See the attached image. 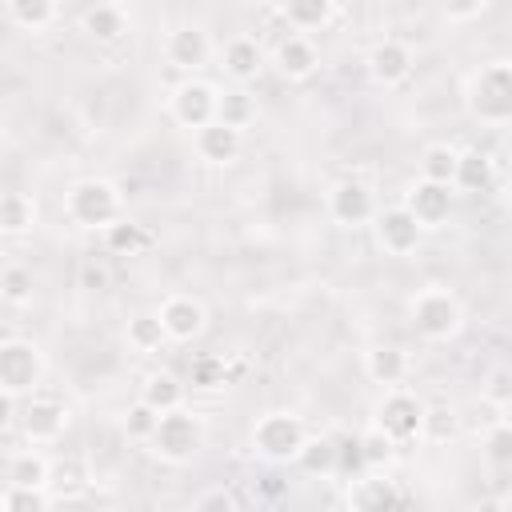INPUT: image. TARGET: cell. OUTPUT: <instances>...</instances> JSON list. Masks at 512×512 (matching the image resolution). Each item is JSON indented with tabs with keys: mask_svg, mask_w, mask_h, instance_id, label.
<instances>
[{
	"mask_svg": "<svg viewBox=\"0 0 512 512\" xmlns=\"http://www.w3.org/2000/svg\"><path fill=\"white\" fill-rule=\"evenodd\" d=\"M484 8H488V0H440V12H444L448 20H456V24L476 20Z\"/></svg>",
	"mask_w": 512,
	"mask_h": 512,
	"instance_id": "ab89813d",
	"label": "cell"
},
{
	"mask_svg": "<svg viewBox=\"0 0 512 512\" xmlns=\"http://www.w3.org/2000/svg\"><path fill=\"white\" fill-rule=\"evenodd\" d=\"M220 60H224V72H228L236 84H248V80H256L260 68H264V48H260L252 36H232V40L224 44Z\"/></svg>",
	"mask_w": 512,
	"mask_h": 512,
	"instance_id": "ac0fdd59",
	"label": "cell"
},
{
	"mask_svg": "<svg viewBox=\"0 0 512 512\" xmlns=\"http://www.w3.org/2000/svg\"><path fill=\"white\" fill-rule=\"evenodd\" d=\"M456 160L460 152L448 148V144H428L420 152V176L424 180H436V184H452L456 180Z\"/></svg>",
	"mask_w": 512,
	"mask_h": 512,
	"instance_id": "1f68e13d",
	"label": "cell"
},
{
	"mask_svg": "<svg viewBox=\"0 0 512 512\" xmlns=\"http://www.w3.org/2000/svg\"><path fill=\"white\" fill-rule=\"evenodd\" d=\"M104 244H108L112 256H136V252H144L152 244V232L144 224H136V220H116V224L104 228Z\"/></svg>",
	"mask_w": 512,
	"mask_h": 512,
	"instance_id": "f546056e",
	"label": "cell"
},
{
	"mask_svg": "<svg viewBox=\"0 0 512 512\" xmlns=\"http://www.w3.org/2000/svg\"><path fill=\"white\" fill-rule=\"evenodd\" d=\"M332 8H336V0H280V16H284L296 32L324 28V24L332 20Z\"/></svg>",
	"mask_w": 512,
	"mask_h": 512,
	"instance_id": "83f0119b",
	"label": "cell"
},
{
	"mask_svg": "<svg viewBox=\"0 0 512 512\" xmlns=\"http://www.w3.org/2000/svg\"><path fill=\"white\" fill-rule=\"evenodd\" d=\"M52 504L48 488H32V484H4L0 492V512H44Z\"/></svg>",
	"mask_w": 512,
	"mask_h": 512,
	"instance_id": "d6a6232c",
	"label": "cell"
},
{
	"mask_svg": "<svg viewBox=\"0 0 512 512\" xmlns=\"http://www.w3.org/2000/svg\"><path fill=\"white\" fill-rule=\"evenodd\" d=\"M44 380V352L32 340L20 336H4L0 340V388L12 400H24L40 388Z\"/></svg>",
	"mask_w": 512,
	"mask_h": 512,
	"instance_id": "5b68a950",
	"label": "cell"
},
{
	"mask_svg": "<svg viewBox=\"0 0 512 512\" xmlns=\"http://www.w3.org/2000/svg\"><path fill=\"white\" fill-rule=\"evenodd\" d=\"M192 148H196V156H200L204 164L224 168V164H232V160L240 156V148H244V128H232V124H224V120H212V124H204V128L192 132Z\"/></svg>",
	"mask_w": 512,
	"mask_h": 512,
	"instance_id": "2e32d148",
	"label": "cell"
},
{
	"mask_svg": "<svg viewBox=\"0 0 512 512\" xmlns=\"http://www.w3.org/2000/svg\"><path fill=\"white\" fill-rule=\"evenodd\" d=\"M360 468H368V460H364V448H360V436L352 440H340V472H348V476H356Z\"/></svg>",
	"mask_w": 512,
	"mask_h": 512,
	"instance_id": "b9f144b4",
	"label": "cell"
},
{
	"mask_svg": "<svg viewBox=\"0 0 512 512\" xmlns=\"http://www.w3.org/2000/svg\"><path fill=\"white\" fill-rule=\"evenodd\" d=\"M192 384L196 388H220V384H228V364L220 356H196L192 360Z\"/></svg>",
	"mask_w": 512,
	"mask_h": 512,
	"instance_id": "f35d334b",
	"label": "cell"
},
{
	"mask_svg": "<svg viewBox=\"0 0 512 512\" xmlns=\"http://www.w3.org/2000/svg\"><path fill=\"white\" fill-rule=\"evenodd\" d=\"M160 52H164V64H168L172 72L192 76V72H200V68L208 64V56H212V40H208L204 28H196V24H180V28H172V32L164 36Z\"/></svg>",
	"mask_w": 512,
	"mask_h": 512,
	"instance_id": "7c38bea8",
	"label": "cell"
},
{
	"mask_svg": "<svg viewBox=\"0 0 512 512\" xmlns=\"http://www.w3.org/2000/svg\"><path fill=\"white\" fill-rule=\"evenodd\" d=\"M0 296H4V304H12V308L28 304V300H32V268H24V264H4V272H0Z\"/></svg>",
	"mask_w": 512,
	"mask_h": 512,
	"instance_id": "e575fe53",
	"label": "cell"
},
{
	"mask_svg": "<svg viewBox=\"0 0 512 512\" xmlns=\"http://www.w3.org/2000/svg\"><path fill=\"white\" fill-rule=\"evenodd\" d=\"M424 224L404 208V204H392V208H380L376 220H372V236H376V248L388 252V256H412L424 240Z\"/></svg>",
	"mask_w": 512,
	"mask_h": 512,
	"instance_id": "9c48e42d",
	"label": "cell"
},
{
	"mask_svg": "<svg viewBox=\"0 0 512 512\" xmlns=\"http://www.w3.org/2000/svg\"><path fill=\"white\" fill-rule=\"evenodd\" d=\"M284 488H288V484H284V480H276V476H268V480L260 484V492H264L268 500H276V496H284Z\"/></svg>",
	"mask_w": 512,
	"mask_h": 512,
	"instance_id": "f6af8a7d",
	"label": "cell"
},
{
	"mask_svg": "<svg viewBox=\"0 0 512 512\" xmlns=\"http://www.w3.org/2000/svg\"><path fill=\"white\" fill-rule=\"evenodd\" d=\"M4 8H8V20L24 32H44L60 12L56 0H4Z\"/></svg>",
	"mask_w": 512,
	"mask_h": 512,
	"instance_id": "f1b7e54d",
	"label": "cell"
},
{
	"mask_svg": "<svg viewBox=\"0 0 512 512\" xmlns=\"http://www.w3.org/2000/svg\"><path fill=\"white\" fill-rule=\"evenodd\" d=\"M424 420H428V404L416 392H408V388L396 384V388H384L372 424L384 428L396 444H412V440L424 436Z\"/></svg>",
	"mask_w": 512,
	"mask_h": 512,
	"instance_id": "52a82bcc",
	"label": "cell"
},
{
	"mask_svg": "<svg viewBox=\"0 0 512 512\" xmlns=\"http://www.w3.org/2000/svg\"><path fill=\"white\" fill-rule=\"evenodd\" d=\"M80 280H84V288H108V272H104L100 264H88V268L80 272Z\"/></svg>",
	"mask_w": 512,
	"mask_h": 512,
	"instance_id": "ee69618b",
	"label": "cell"
},
{
	"mask_svg": "<svg viewBox=\"0 0 512 512\" xmlns=\"http://www.w3.org/2000/svg\"><path fill=\"white\" fill-rule=\"evenodd\" d=\"M484 460L496 468H512V420H496L484 432Z\"/></svg>",
	"mask_w": 512,
	"mask_h": 512,
	"instance_id": "8d00e7d4",
	"label": "cell"
},
{
	"mask_svg": "<svg viewBox=\"0 0 512 512\" xmlns=\"http://www.w3.org/2000/svg\"><path fill=\"white\" fill-rule=\"evenodd\" d=\"M216 100H220V92H216L208 80L188 76V80H180V84L172 88L168 112H172V120H176L180 128L196 132V128H204V124L216 120Z\"/></svg>",
	"mask_w": 512,
	"mask_h": 512,
	"instance_id": "30bf717a",
	"label": "cell"
},
{
	"mask_svg": "<svg viewBox=\"0 0 512 512\" xmlns=\"http://www.w3.org/2000/svg\"><path fill=\"white\" fill-rule=\"evenodd\" d=\"M36 216H40V208H36V200L28 192H4V200H0V232L4 236L32 232L36 228Z\"/></svg>",
	"mask_w": 512,
	"mask_h": 512,
	"instance_id": "cb8c5ba5",
	"label": "cell"
},
{
	"mask_svg": "<svg viewBox=\"0 0 512 512\" xmlns=\"http://www.w3.org/2000/svg\"><path fill=\"white\" fill-rule=\"evenodd\" d=\"M452 200H456L452 184H436V180H424V176H420V180L408 188L404 208H408L424 228H440V224H448V216H452Z\"/></svg>",
	"mask_w": 512,
	"mask_h": 512,
	"instance_id": "9a60e30c",
	"label": "cell"
},
{
	"mask_svg": "<svg viewBox=\"0 0 512 512\" xmlns=\"http://www.w3.org/2000/svg\"><path fill=\"white\" fill-rule=\"evenodd\" d=\"M156 312H160V320H164L168 340H176V344H188V340H196V336L208 328V308H204V300H196V296H188V292L168 296Z\"/></svg>",
	"mask_w": 512,
	"mask_h": 512,
	"instance_id": "5bb4252c",
	"label": "cell"
},
{
	"mask_svg": "<svg viewBox=\"0 0 512 512\" xmlns=\"http://www.w3.org/2000/svg\"><path fill=\"white\" fill-rule=\"evenodd\" d=\"M296 464L304 472H312V476L340 472V440L336 436H308L304 448H300V456H296Z\"/></svg>",
	"mask_w": 512,
	"mask_h": 512,
	"instance_id": "d4e9b609",
	"label": "cell"
},
{
	"mask_svg": "<svg viewBox=\"0 0 512 512\" xmlns=\"http://www.w3.org/2000/svg\"><path fill=\"white\" fill-rule=\"evenodd\" d=\"M360 448H364V460H368V468H384V464H392V456H396V440L384 432V428H368L364 436H360Z\"/></svg>",
	"mask_w": 512,
	"mask_h": 512,
	"instance_id": "74e56055",
	"label": "cell"
},
{
	"mask_svg": "<svg viewBox=\"0 0 512 512\" xmlns=\"http://www.w3.org/2000/svg\"><path fill=\"white\" fill-rule=\"evenodd\" d=\"M492 176H496L492 156L480 152V148H464L460 160H456V180H452V188H460V192H484V188L492 184Z\"/></svg>",
	"mask_w": 512,
	"mask_h": 512,
	"instance_id": "603a6c76",
	"label": "cell"
},
{
	"mask_svg": "<svg viewBox=\"0 0 512 512\" xmlns=\"http://www.w3.org/2000/svg\"><path fill=\"white\" fill-rule=\"evenodd\" d=\"M464 104H468V116H472V120L508 128V124H512V64H508V60L484 64V68L468 80Z\"/></svg>",
	"mask_w": 512,
	"mask_h": 512,
	"instance_id": "6da1fadb",
	"label": "cell"
},
{
	"mask_svg": "<svg viewBox=\"0 0 512 512\" xmlns=\"http://www.w3.org/2000/svg\"><path fill=\"white\" fill-rule=\"evenodd\" d=\"M148 448L164 460V464H188L200 448H204V424L196 412H188L184 404L172 412H160V424L148 440Z\"/></svg>",
	"mask_w": 512,
	"mask_h": 512,
	"instance_id": "277c9868",
	"label": "cell"
},
{
	"mask_svg": "<svg viewBox=\"0 0 512 512\" xmlns=\"http://www.w3.org/2000/svg\"><path fill=\"white\" fill-rule=\"evenodd\" d=\"M140 400H148L156 412H172L184 404V384L172 376V372H148L144 384H140Z\"/></svg>",
	"mask_w": 512,
	"mask_h": 512,
	"instance_id": "4316f807",
	"label": "cell"
},
{
	"mask_svg": "<svg viewBox=\"0 0 512 512\" xmlns=\"http://www.w3.org/2000/svg\"><path fill=\"white\" fill-rule=\"evenodd\" d=\"M504 156L512 160V124H508V136H504Z\"/></svg>",
	"mask_w": 512,
	"mask_h": 512,
	"instance_id": "bcb514c9",
	"label": "cell"
},
{
	"mask_svg": "<svg viewBox=\"0 0 512 512\" xmlns=\"http://www.w3.org/2000/svg\"><path fill=\"white\" fill-rule=\"evenodd\" d=\"M480 396H484L488 408H496V412H512V364H496V368L484 376Z\"/></svg>",
	"mask_w": 512,
	"mask_h": 512,
	"instance_id": "836d02e7",
	"label": "cell"
},
{
	"mask_svg": "<svg viewBox=\"0 0 512 512\" xmlns=\"http://www.w3.org/2000/svg\"><path fill=\"white\" fill-rule=\"evenodd\" d=\"M156 424H160V412H156L148 400L128 404V412H124V436H128V440L148 444V440H152V432H156Z\"/></svg>",
	"mask_w": 512,
	"mask_h": 512,
	"instance_id": "d590c367",
	"label": "cell"
},
{
	"mask_svg": "<svg viewBox=\"0 0 512 512\" xmlns=\"http://www.w3.org/2000/svg\"><path fill=\"white\" fill-rule=\"evenodd\" d=\"M108 4H120V0H108Z\"/></svg>",
	"mask_w": 512,
	"mask_h": 512,
	"instance_id": "7dc6e473",
	"label": "cell"
},
{
	"mask_svg": "<svg viewBox=\"0 0 512 512\" xmlns=\"http://www.w3.org/2000/svg\"><path fill=\"white\" fill-rule=\"evenodd\" d=\"M368 76L380 84V88H396V84H404L408 76H412V64H416V56H412V48L404 44V40H396V36H384V40H376L372 48H368Z\"/></svg>",
	"mask_w": 512,
	"mask_h": 512,
	"instance_id": "4fadbf2b",
	"label": "cell"
},
{
	"mask_svg": "<svg viewBox=\"0 0 512 512\" xmlns=\"http://www.w3.org/2000/svg\"><path fill=\"white\" fill-rule=\"evenodd\" d=\"M216 120H224L232 128H248L256 120V100L244 88H224L216 100Z\"/></svg>",
	"mask_w": 512,
	"mask_h": 512,
	"instance_id": "4dcf8cb0",
	"label": "cell"
},
{
	"mask_svg": "<svg viewBox=\"0 0 512 512\" xmlns=\"http://www.w3.org/2000/svg\"><path fill=\"white\" fill-rule=\"evenodd\" d=\"M348 504L360 508V512H372V508H396V504H408V496L384 480V476H368V480H352L348 488Z\"/></svg>",
	"mask_w": 512,
	"mask_h": 512,
	"instance_id": "7402d4cb",
	"label": "cell"
},
{
	"mask_svg": "<svg viewBox=\"0 0 512 512\" xmlns=\"http://www.w3.org/2000/svg\"><path fill=\"white\" fill-rule=\"evenodd\" d=\"M80 28L96 40V44H116L124 32H128V16L120 4H108V0H96L84 16H80Z\"/></svg>",
	"mask_w": 512,
	"mask_h": 512,
	"instance_id": "44dd1931",
	"label": "cell"
},
{
	"mask_svg": "<svg viewBox=\"0 0 512 512\" xmlns=\"http://www.w3.org/2000/svg\"><path fill=\"white\" fill-rule=\"evenodd\" d=\"M308 440V428L300 416L292 412H264L256 424H252V452L264 456L268 464H288L300 456Z\"/></svg>",
	"mask_w": 512,
	"mask_h": 512,
	"instance_id": "8992f818",
	"label": "cell"
},
{
	"mask_svg": "<svg viewBox=\"0 0 512 512\" xmlns=\"http://www.w3.org/2000/svg\"><path fill=\"white\" fill-rule=\"evenodd\" d=\"M124 336H128V348H132V352H144V356H148V352H160L164 340H168L160 312H136V316L128 320V328H124Z\"/></svg>",
	"mask_w": 512,
	"mask_h": 512,
	"instance_id": "484cf974",
	"label": "cell"
},
{
	"mask_svg": "<svg viewBox=\"0 0 512 512\" xmlns=\"http://www.w3.org/2000/svg\"><path fill=\"white\" fill-rule=\"evenodd\" d=\"M376 196L364 180L348 176V180H336L332 192H328V216L340 224V228H360V224H372L376 220Z\"/></svg>",
	"mask_w": 512,
	"mask_h": 512,
	"instance_id": "8fae6325",
	"label": "cell"
},
{
	"mask_svg": "<svg viewBox=\"0 0 512 512\" xmlns=\"http://www.w3.org/2000/svg\"><path fill=\"white\" fill-rule=\"evenodd\" d=\"M452 428H456L452 408H428V420H424V436L428 440H444V436H452Z\"/></svg>",
	"mask_w": 512,
	"mask_h": 512,
	"instance_id": "60d3db41",
	"label": "cell"
},
{
	"mask_svg": "<svg viewBox=\"0 0 512 512\" xmlns=\"http://www.w3.org/2000/svg\"><path fill=\"white\" fill-rule=\"evenodd\" d=\"M240 500L232 496V492H224V488H216V492H208V496H200L196 500V508H236Z\"/></svg>",
	"mask_w": 512,
	"mask_h": 512,
	"instance_id": "7bdbcfd3",
	"label": "cell"
},
{
	"mask_svg": "<svg viewBox=\"0 0 512 512\" xmlns=\"http://www.w3.org/2000/svg\"><path fill=\"white\" fill-rule=\"evenodd\" d=\"M48 480H52V464H48L44 452H36V444H32V448H16V452H8V460H4V484L48 488Z\"/></svg>",
	"mask_w": 512,
	"mask_h": 512,
	"instance_id": "d6986e66",
	"label": "cell"
},
{
	"mask_svg": "<svg viewBox=\"0 0 512 512\" xmlns=\"http://www.w3.org/2000/svg\"><path fill=\"white\" fill-rule=\"evenodd\" d=\"M408 320H412V328H416L420 340L444 344V340H452V336L460 332L464 308H460L456 292H448V288H440V284H428V288H420V292L412 296Z\"/></svg>",
	"mask_w": 512,
	"mask_h": 512,
	"instance_id": "7a4b0ae2",
	"label": "cell"
},
{
	"mask_svg": "<svg viewBox=\"0 0 512 512\" xmlns=\"http://www.w3.org/2000/svg\"><path fill=\"white\" fill-rule=\"evenodd\" d=\"M364 372H368L372 384L396 388V384H404V376H408V352L396 348V344H376V348L364 356Z\"/></svg>",
	"mask_w": 512,
	"mask_h": 512,
	"instance_id": "ffe728a7",
	"label": "cell"
},
{
	"mask_svg": "<svg viewBox=\"0 0 512 512\" xmlns=\"http://www.w3.org/2000/svg\"><path fill=\"white\" fill-rule=\"evenodd\" d=\"M120 208H124V196H120V188H116L112 180H104V176L76 180V184L68 188V196H64V212H68V220L80 224V228H100V232H104L108 224L120 220Z\"/></svg>",
	"mask_w": 512,
	"mask_h": 512,
	"instance_id": "3957f363",
	"label": "cell"
},
{
	"mask_svg": "<svg viewBox=\"0 0 512 512\" xmlns=\"http://www.w3.org/2000/svg\"><path fill=\"white\" fill-rule=\"evenodd\" d=\"M68 424H72V408L44 392L24 396V408L16 416V428L24 432L28 444H56L68 432Z\"/></svg>",
	"mask_w": 512,
	"mask_h": 512,
	"instance_id": "ba28073f",
	"label": "cell"
},
{
	"mask_svg": "<svg viewBox=\"0 0 512 512\" xmlns=\"http://www.w3.org/2000/svg\"><path fill=\"white\" fill-rule=\"evenodd\" d=\"M272 64H276V72H280L284 80H308V76L320 68V52H316V44H312L308 36L292 32V36H284V40L276 44Z\"/></svg>",
	"mask_w": 512,
	"mask_h": 512,
	"instance_id": "e0dca14e",
	"label": "cell"
}]
</instances>
